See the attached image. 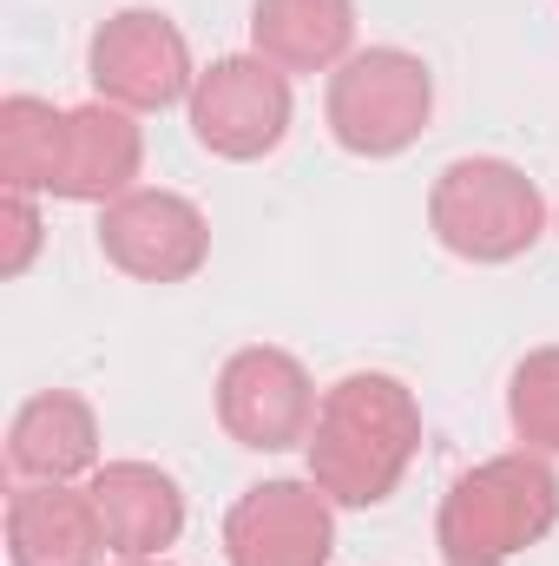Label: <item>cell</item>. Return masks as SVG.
Returning a JSON list of instances; mask_svg holds the SVG:
<instances>
[{"label": "cell", "instance_id": "13", "mask_svg": "<svg viewBox=\"0 0 559 566\" xmlns=\"http://www.w3.org/2000/svg\"><path fill=\"white\" fill-rule=\"evenodd\" d=\"M7 468L20 481H80L99 474V416L73 389H40L7 422Z\"/></svg>", "mask_w": 559, "mask_h": 566}, {"label": "cell", "instance_id": "18", "mask_svg": "<svg viewBox=\"0 0 559 566\" xmlns=\"http://www.w3.org/2000/svg\"><path fill=\"white\" fill-rule=\"evenodd\" d=\"M126 566H165V560H126Z\"/></svg>", "mask_w": 559, "mask_h": 566}, {"label": "cell", "instance_id": "10", "mask_svg": "<svg viewBox=\"0 0 559 566\" xmlns=\"http://www.w3.org/2000/svg\"><path fill=\"white\" fill-rule=\"evenodd\" d=\"M145 165V139L133 126L126 106H73L66 113V133H60V171H53V198L66 205H113L133 191Z\"/></svg>", "mask_w": 559, "mask_h": 566}, {"label": "cell", "instance_id": "11", "mask_svg": "<svg viewBox=\"0 0 559 566\" xmlns=\"http://www.w3.org/2000/svg\"><path fill=\"white\" fill-rule=\"evenodd\" d=\"M99 554H113L99 507L73 481H27L7 501V560L13 566H99Z\"/></svg>", "mask_w": 559, "mask_h": 566}, {"label": "cell", "instance_id": "9", "mask_svg": "<svg viewBox=\"0 0 559 566\" xmlns=\"http://www.w3.org/2000/svg\"><path fill=\"white\" fill-rule=\"evenodd\" d=\"M336 501L316 481H264L238 494L224 514V560L231 566H329L336 554Z\"/></svg>", "mask_w": 559, "mask_h": 566}, {"label": "cell", "instance_id": "14", "mask_svg": "<svg viewBox=\"0 0 559 566\" xmlns=\"http://www.w3.org/2000/svg\"><path fill=\"white\" fill-rule=\"evenodd\" d=\"M356 40V0H257L251 7V46L283 73H329L349 60Z\"/></svg>", "mask_w": 559, "mask_h": 566}, {"label": "cell", "instance_id": "4", "mask_svg": "<svg viewBox=\"0 0 559 566\" xmlns=\"http://www.w3.org/2000/svg\"><path fill=\"white\" fill-rule=\"evenodd\" d=\"M434 113V80L415 53L402 46H369L349 53L329 73V133L356 158H395L428 133Z\"/></svg>", "mask_w": 559, "mask_h": 566}, {"label": "cell", "instance_id": "17", "mask_svg": "<svg viewBox=\"0 0 559 566\" xmlns=\"http://www.w3.org/2000/svg\"><path fill=\"white\" fill-rule=\"evenodd\" d=\"M7 251H0V277H20L27 264H33V251H40V238H46V224H40V205H33V191H7Z\"/></svg>", "mask_w": 559, "mask_h": 566}, {"label": "cell", "instance_id": "16", "mask_svg": "<svg viewBox=\"0 0 559 566\" xmlns=\"http://www.w3.org/2000/svg\"><path fill=\"white\" fill-rule=\"evenodd\" d=\"M507 422L534 454H559V349H534L507 382Z\"/></svg>", "mask_w": 559, "mask_h": 566}, {"label": "cell", "instance_id": "3", "mask_svg": "<svg viewBox=\"0 0 559 566\" xmlns=\"http://www.w3.org/2000/svg\"><path fill=\"white\" fill-rule=\"evenodd\" d=\"M428 231L467 264H514L540 244L547 198L507 158H454L428 191Z\"/></svg>", "mask_w": 559, "mask_h": 566}, {"label": "cell", "instance_id": "8", "mask_svg": "<svg viewBox=\"0 0 559 566\" xmlns=\"http://www.w3.org/2000/svg\"><path fill=\"white\" fill-rule=\"evenodd\" d=\"M99 251L139 283H184L211 258V224L178 191H126L99 211Z\"/></svg>", "mask_w": 559, "mask_h": 566}, {"label": "cell", "instance_id": "7", "mask_svg": "<svg viewBox=\"0 0 559 566\" xmlns=\"http://www.w3.org/2000/svg\"><path fill=\"white\" fill-rule=\"evenodd\" d=\"M316 382L289 349H238L218 376V422L238 448L277 454L309 441L316 428Z\"/></svg>", "mask_w": 559, "mask_h": 566}, {"label": "cell", "instance_id": "5", "mask_svg": "<svg viewBox=\"0 0 559 566\" xmlns=\"http://www.w3.org/2000/svg\"><path fill=\"white\" fill-rule=\"evenodd\" d=\"M289 133V73L271 66L264 53H231L211 60L191 86V139L211 158L251 165L277 151Z\"/></svg>", "mask_w": 559, "mask_h": 566}, {"label": "cell", "instance_id": "2", "mask_svg": "<svg viewBox=\"0 0 559 566\" xmlns=\"http://www.w3.org/2000/svg\"><path fill=\"white\" fill-rule=\"evenodd\" d=\"M559 527V474L534 454H494L467 468L434 514V547L447 566H500Z\"/></svg>", "mask_w": 559, "mask_h": 566}, {"label": "cell", "instance_id": "15", "mask_svg": "<svg viewBox=\"0 0 559 566\" xmlns=\"http://www.w3.org/2000/svg\"><path fill=\"white\" fill-rule=\"evenodd\" d=\"M60 133H66V113H53L33 93H13L0 106V178H7V191H53Z\"/></svg>", "mask_w": 559, "mask_h": 566}, {"label": "cell", "instance_id": "12", "mask_svg": "<svg viewBox=\"0 0 559 566\" xmlns=\"http://www.w3.org/2000/svg\"><path fill=\"white\" fill-rule=\"evenodd\" d=\"M86 494H93L99 527H106V547L119 560H158L184 534V494L151 461H106Z\"/></svg>", "mask_w": 559, "mask_h": 566}, {"label": "cell", "instance_id": "1", "mask_svg": "<svg viewBox=\"0 0 559 566\" xmlns=\"http://www.w3.org/2000/svg\"><path fill=\"white\" fill-rule=\"evenodd\" d=\"M303 448H309V481L336 507H382L421 448V409L395 376L356 369L336 389H323Z\"/></svg>", "mask_w": 559, "mask_h": 566}, {"label": "cell", "instance_id": "6", "mask_svg": "<svg viewBox=\"0 0 559 566\" xmlns=\"http://www.w3.org/2000/svg\"><path fill=\"white\" fill-rule=\"evenodd\" d=\"M86 73H93V93L126 113H165V106L191 99V86H198L184 33L151 7H126L93 33Z\"/></svg>", "mask_w": 559, "mask_h": 566}]
</instances>
